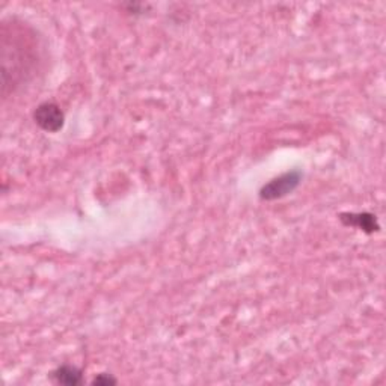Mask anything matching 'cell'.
Returning a JSON list of instances; mask_svg holds the SVG:
<instances>
[{"instance_id": "cell-1", "label": "cell", "mask_w": 386, "mask_h": 386, "mask_svg": "<svg viewBox=\"0 0 386 386\" xmlns=\"http://www.w3.org/2000/svg\"><path fill=\"white\" fill-rule=\"evenodd\" d=\"M302 174L299 170H291V172H285L280 177L271 179L267 184H264L259 191V198L263 201H275L281 200L284 196L294 192L298 186L300 184Z\"/></svg>"}, {"instance_id": "cell-2", "label": "cell", "mask_w": 386, "mask_h": 386, "mask_svg": "<svg viewBox=\"0 0 386 386\" xmlns=\"http://www.w3.org/2000/svg\"><path fill=\"white\" fill-rule=\"evenodd\" d=\"M33 121L37 122L40 129L47 133H58L65 124V115L61 111L56 103L46 102L41 103L33 111Z\"/></svg>"}, {"instance_id": "cell-3", "label": "cell", "mask_w": 386, "mask_h": 386, "mask_svg": "<svg viewBox=\"0 0 386 386\" xmlns=\"http://www.w3.org/2000/svg\"><path fill=\"white\" fill-rule=\"evenodd\" d=\"M339 220L344 223L346 227H353L364 231L365 234H373V232L379 231V222L371 213H341Z\"/></svg>"}, {"instance_id": "cell-4", "label": "cell", "mask_w": 386, "mask_h": 386, "mask_svg": "<svg viewBox=\"0 0 386 386\" xmlns=\"http://www.w3.org/2000/svg\"><path fill=\"white\" fill-rule=\"evenodd\" d=\"M50 379L56 385H65V386H77L83 383L82 371L74 365H62L58 367L56 370L50 373Z\"/></svg>"}, {"instance_id": "cell-5", "label": "cell", "mask_w": 386, "mask_h": 386, "mask_svg": "<svg viewBox=\"0 0 386 386\" xmlns=\"http://www.w3.org/2000/svg\"><path fill=\"white\" fill-rule=\"evenodd\" d=\"M93 385H98V386H109V385H116V379L115 377H112L111 374H106V373H102V374H98L95 379L93 380Z\"/></svg>"}]
</instances>
